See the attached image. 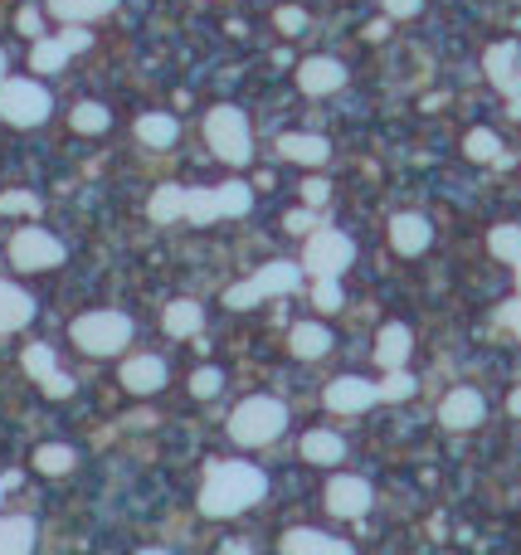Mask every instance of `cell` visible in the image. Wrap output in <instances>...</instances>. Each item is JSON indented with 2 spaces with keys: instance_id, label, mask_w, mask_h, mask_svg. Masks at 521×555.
I'll list each match as a JSON object with an SVG mask.
<instances>
[{
  "instance_id": "obj_1",
  "label": "cell",
  "mask_w": 521,
  "mask_h": 555,
  "mask_svg": "<svg viewBox=\"0 0 521 555\" xmlns=\"http://www.w3.org/2000/svg\"><path fill=\"white\" fill-rule=\"evenodd\" d=\"M263 492H268L263 468H254V463H215L205 473V487H200V512L215 521L239 517V512H249L259 502Z\"/></svg>"
},
{
  "instance_id": "obj_2",
  "label": "cell",
  "mask_w": 521,
  "mask_h": 555,
  "mask_svg": "<svg viewBox=\"0 0 521 555\" xmlns=\"http://www.w3.org/2000/svg\"><path fill=\"white\" fill-rule=\"evenodd\" d=\"M283 424H288V409L273 395H249L244 405L229 414V434H234V444H244V448L273 444L283 434Z\"/></svg>"
},
{
  "instance_id": "obj_3",
  "label": "cell",
  "mask_w": 521,
  "mask_h": 555,
  "mask_svg": "<svg viewBox=\"0 0 521 555\" xmlns=\"http://www.w3.org/2000/svg\"><path fill=\"white\" fill-rule=\"evenodd\" d=\"M74 341L88 356H117L132 341V322L122 312H83L74 322Z\"/></svg>"
},
{
  "instance_id": "obj_4",
  "label": "cell",
  "mask_w": 521,
  "mask_h": 555,
  "mask_svg": "<svg viewBox=\"0 0 521 555\" xmlns=\"http://www.w3.org/2000/svg\"><path fill=\"white\" fill-rule=\"evenodd\" d=\"M205 137H210V147H215V156L220 161H229V166H244L249 161V117L239 108H215L210 117H205Z\"/></svg>"
},
{
  "instance_id": "obj_5",
  "label": "cell",
  "mask_w": 521,
  "mask_h": 555,
  "mask_svg": "<svg viewBox=\"0 0 521 555\" xmlns=\"http://www.w3.org/2000/svg\"><path fill=\"white\" fill-rule=\"evenodd\" d=\"M0 117L10 127H39L49 117V93L30 78H5L0 83Z\"/></svg>"
},
{
  "instance_id": "obj_6",
  "label": "cell",
  "mask_w": 521,
  "mask_h": 555,
  "mask_svg": "<svg viewBox=\"0 0 521 555\" xmlns=\"http://www.w3.org/2000/svg\"><path fill=\"white\" fill-rule=\"evenodd\" d=\"M356 259V244L346 239V234H336V229H317V234H307V254L302 263L317 273V278H336V273H346Z\"/></svg>"
},
{
  "instance_id": "obj_7",
  "label": "cell",
  "mask_w": 521,
  "mask_h": 555,
  "mask_svg": "<svg viewBox=\"0 0 521 555\" xmlns=\"http://www.w3.org/2000/svg\"><path fill=\"white\" fill-rule=\"evenodd\" d=\"M10 263L15 268H25V273H39V268H59L64 263V244L54 239V234H44V229H20L15 239H10Z\"/></svg>"
},
{
  "instance_id": "obj_8",
  "label": "cell",
  "mask_w": 521,
  "mask_h": 555,
  "mask_svg": "<svg viewBox=\"0 0 521 555\" xmlns=\"http://www.w3.org/2000/svg\"><path fill=\"white\" fill-rule=\"evenodd\" d=\"M375 400H380V385L361 380V375H341V380L327 385V409H336V414H361Z\"/></svg>"
},
{
  "instance_id": "obj_9",
  "label": "cell",
  "mask_w": 521,
  "mask_h": 555,
  "mask_svg": "<svg viewBox=\"0 0 521 555\" xmlns=\"http://www.w3.org/2000/svg\"><path fill=\"white\" fill-rule=\"evenodd\" d=\"M366 507H371V482L366 478H336L332 487H327V512L332 517H366Z\"/></svg>"
},
{
  "instance_id": "obj_10",
  "label": "cell",
  "mask_w": 521,
  "mask_h": 555,
  "mask_svg": "<svg viewBox=\"0 0 521 555\" xmlns=\"http://www.w3.org/2000/svg\"><path fill=\"white\" fill-rule=\"evenodd\" d=\"M487 78L502 93H521V44H492L487 49Z\"/></svg>"
},
{
  "instance_id": "obj_11",
  "label": "cell",
  "mask_w": 521,
  "mask_h": 555,
  "mask_svg": "<svg viewBox=\"0 0 521 555\" xmlns=\"http://www.w3.org/2000/svg\"><path fill=\"white\" fill-rule=\"evenodd\" d=\"M483 414H487V405L478 390H453L444 405H439V419H444L448 429H473V424H483Z\"/></svg>"
},
{
  "instance_id": "obj_12",
  "label": "cell",
  "mask_w": 521,
  "mask_h": 555,
  "mask_svg": "<svg viewBox=\"0 0 521 555\" xmlns=\"http://www.w3.org/2000/svg\"><path fill=\"white\" fill-rule=\"evenodd\" d=\"M346 83V69L336 64V59H307L298 69V88L302 93H312V98H322V93H336Z\"/></svg>"
},
{
  "instance_id": "obj_13",
  "label": "cell",
  "mask_w": 521,
  "mask_h": 555,
  "mask_svg": "<svg viewBox=\"0 0 521 555\" xmlns=\"http://www.w3.org/2000/svg\"><path fill=\"white\" fill-rule=\"evenodd\" d=\"M429 239H434V229H429L424 215H395V220H390V244H395L400 254H424Z\"/></svg>"
},
{
  "instance_id": "obj_14",
  "label": "cell",
  "mask_w": 521,
  "mask_h": 555,
  "mask_svg": "<svg viewBox=\"0 0 521 555\" xmlns=\"http://www.w3.org/2000/svg\"><path fill=\"white\" fill-rule=\"evenodd\" d=\"M35 317V297L0 278V332H20Z\"/></svg>"
},
{
  "instance_id": "obj_15",
  "label": "cell",
  "mask_w": 521,
  "mask_h": 555,
  "mask_svg": "<svg viewBox=\"0 0 521 555\" xmlns=\"http://www.w3.org/2000/svg\"><path fill=\"white\" fill-rule=\"evenodd\" d=\"M161 380H166L161 356H132V361L122 366V385H127L132 395H151V390H161Z\"/></svg>"
},
{
  "instance_id": "obj_16",
  "label": "cell",
  "mask_w": 521,
  "mask_h": 555,
  "mask_svg": "<svg viewBox=\"0 0 521 555\" xmlns=\"http://www.w3.org/2000/svg\"><path fill=\"white\" fill-rule=\"evenodd\" d=\"M410 346H414L410 327L390 322V327L380 332V346H375V361H380L385 370H400V366H405V356H410Z\"/></svg>"
},
{
  "instance_id": "obj_17",
  "label": "cell",
  "mask_w": 521,
  "mask_h": 555,
  "mask_svg": "<svg viewBox=\"0 0 521 555\" xmlns=\"http://www.w3.org/2000/svg\"><path fill=\"white\" fill-rule=\"evenodd\" d=\"M278 151L288 156V161H302V166H322L327 161V137H312V132H288L283 142H278Z\"/></svg>"
},
{
  "instance_id": "obj_18",
  "label": "cell",
  "mask_w": 521,
  "mask_h": 555,
  "mask_svg": "<svg viewBox=\"0 0 521 555\" xmlns=\"http://www.w3.org/2000/svg\"><path fill=\"white\" fill-rule=\"evenodd\" d=\"M288 346H293L298 361H317V356L332 351V336H327V327H317V322H302V327H293Z\"/></svg>"
},
{
  "instance_id": "obj_19",
  "label": "cell",
  "mask_w": 521,
  "mask_h": 555,
  "mask_svg": "<svg viewBox=\"0 0 521 555\" xmlns=\"http://www.w3.org/2000/svg\"><path fill=\"white\" fill-rule=\"evenodd\" d=\"M302 458H312V463H341L346 458V439L341 434H332V429H312L307 439H302Z\"/></svg>"
},
{
  "instance_id": "obj_20",
  "label": "cell",
  "mask_w": 521,
  "mask_h": 555,
  "mask_svg": "<svg viewBox=\"0 0 521 555\" xmlns=\"http://www.w3.org/2000/svg\"><path fill=\"white\" fill-rule=\"evenodd\" d=\"M278 546H283V551H312V555H322V551L346 555V551H351L346 541H336V536H322V531H307V526H298V531H288V536H283Z\"/></svg>"
},
{
  "instance_id": "obj_21",
  "label": "cell",
  "mask_w": 521,
  "mask_h": 555,
  "mask_svg": "<svg viewBox=\"0 0 521 555\" xmlns=\"http://www.w3.org/2000/svg\"><path fill=\"white\" fill-rule=\"evenodd\" d=\"M254 283H259L263 297H268V293H283V297H288V293H298V288H302V273L293 268V263H263Z\"/></svg>"
},
{
  "instance_id": "obj_22",
  "label": "cell",
  "mask_w": 521,
  "mask_h": 555,
  "mask_svg": "<svg viewBox=\"0 0 521 555\" xmlns=\"http://www.w3.org/2000/svg\"><path fill=\"white\" fill-rule=\"evenodd\" d=\"M147 215H151L156 224H176V220H186V190H181V185H161V190L151 195Z\"/></svg>"
},
{
  "instance_id": "obj_23",
  "label": "cell",
  "mask_w": 521,
  "mask_h": 555,
  "mask_svg": "<svg viewBox=\"0 0 521 555\" xmlns=\"http://www.w3.org/2000/svg\"><path fill=\"white\" fill-rule=\"evenodd\" d=\"M137 137H142L147 147H171V142L181 137V127H176L171 112H147V117H137Z\"/></svg>"
},
{
  "instance_id": "obj_24",
  "label": "cell",
  "mask_w": 521,
  "mask_h": 555,
  "mask_svg": "<svg viewBox=\"0 0 521 555\" xmlns=\"http://www.w3.org/2000/svg\"><path fill=\"white\" fill-rule=\"evenodd\" d=\"M200 327H205V312H200V302L181 297V302H171V307H166V332H171V336H195Z\"/></svg>"
},
{
  "instance_id": "obj_25",
  "label": "cell",
  "mask_w": 521,
  "mask_h": 555,
  "mask_svg": "<svg viewBox=\"0 0 521 555\" xmlns=\"http://www.w3.org/2000/svg\"><path fill=\"white\" fill-rule=\"evenodd\" d=\"M35 546V521L30 517H5L0 521V555L10 551H30Z\"/></svg>"
},
{
  "instance_id": "obj_26",
  "label": "cell",
  "mask_w": 521,
  "mask_h": 555,
  "mask_svg": "<svg viewBox=\"0 0 521 555\" xmlns=\"http://www.w3.org/2000/svg\"><path fill=\"white\" fill-rule=\"evenodd\" d=\"M49 10L59 15V20H98V15H108L117 10V0H49Z\"/></svg>"
},
{
  "instance_id": "obj_27",
  "label": "cell",
  "mask_w": 521,
  "mask_h": 555,
  "mask_svg": "<svg viewBox=\"0 0 521 555\" xmlns=\"http://www.w3.org/2000/svg\"><path fill=\"white\" fill-rule=\"evenodd\" d=\"M220 210V190H186V220L190 224H215Z\"/></svg>"
},
{
  "instance_id": "obj_28",
  "label": "cell",
  "mask_w": 521,
  "mask_h": 555,
  "mask_svg": "<svg viewBox=\"0 0 521 555\" xmlns=\"http://www.w3.org/2000/svg\"><path fill=\"white\" fill-rule=\"evenodd\" d=\"M487 249H492L497 259L521 263V224H497V229H492V239H487Z\"/></svg>"
},
{
  "instance_id": "obj_29",
  "label": "cell",
  "mask_w": 521,
  "mask_h": 555,
  "mask_svg": "<svg viewBox=\"0 0 521 555\" xmlns=\"http://www.w3.org/2000/svg\"><path fill=\"white\" fill-rule=\"evenodd\" d=\"M64 59H69L64 39H39L35 54H30V64H35L39 74H59V69H64Z\"/></svg>"
},
{
  "instance_id": "obj_30",
  "label": "cell",
  "mask_w": 521,
  "mask_h": 555,
  "mask_svg": "<svg viewBox=\"0 0 521 555\" xmlns=\"http://www.w3.org/2000/svg\"><path fill=\"white\" fill-rule=\"evenodd\" d=\"M35 468L39 473H69V468H74V448L69 444H39L35 448Z\"/></svg>"
},
{
  "instance_id": "obj_31",
  "label": "cell",
  "mask_w": 521,
  "mask_h": 555,
  "mask_svg": "<svg viewBox=\"0 0 521 555\" xmlns=\"http://www.w3.org/2000/svg\"><path fill=\"white\" fill-rule=\"evenodd\" d=\"M112 112L103 103H78L74 108V132H108Z\"/></svg>"
},
{
  "instance_id": "obj_32",
  "label": "cell",
  "mask_w": 521,
  "mask_h": 555,
  "mask_svg": "<svg viewBox=\"0 0 521 555\" xmlns=\"http://www.w3.org/2000/svg\"><path fill=\"white\" fill-rule=\"evenodd\" d=\"M249 205H254V195H249V185L244 181L220 185V210L224 215H249Z\"/></svg>"
},
{
  "instance_id": "obj_33",
  "label": "cell",
  "mask_w": 521,
  "mask_h": 555,
  "mask_svg": "<svg viewBox=\"0 0 521 555\" xmlns=\"http://www.w3.org/2000/svg\"><path fill=\"white\" fill-rule=\"evenodd\" d=\"M502 142H497V132H487V127H478V132H468V156L473 161H502Z\"/></svg>"
},
{
  "instance_id": "obj_34",
  "label": "cell",
  "mask_w": 521,
  "mask_h": 555,
  "mask_svg": "<svg viewBox=\"0 0 521 555\" xmlns=\"http://www.w3.org/2000/svg\"><path fill=\"white\" fill-rule=\"evenodd\" d=\"M0 215H39V200L30 190H5L0 195Z\"/></svg>"
},
{
  "instance_id": "obj_35",
  "label": "cell",
  "mask_w": 521,
  "mask_h": 555,
  "mask_svg": "<svg viewBox=\"0 0 521 555\" xmlns=\"http://www.w3.org/2000/svg\"><path fill=\"white\" fill-rule=\"evenodd\" d=\"M224 375L215 366H200L195 375H190V395H200V400H210V395H220Z\"/></svg>"
},
{
  "instance_id": "obj_36",
  "label": "cell",
  "mask_w": 521,
  "mask_h": 555,
  "mask_svg": "<svg viewBox=\"0 0 521 555\" xmlns=\"http://www.w3.org/2000/svg\"><path fill=\"white\" fill-rule=\"evenodd\" d=\"M25 370H30L35 380H44V375H54V370H59V361H54V351H49V346H30V351H25Z\"/></svg>"
},
{
  "instance_id": "obj_37",
  "label": "cell",
  "mask_w": 521,
  "mask_h": 555,
  "mask_svg": "<svg viewBox=\"0 0 521 555\" xmlns=\"http://www.w3.org/2000/svg\"><path fill=\"white\" fill-rule=\"evenodd\" d=\"M414 395V380L405 370H390V380H380V400H410Z\"/></svg>"
},
{
  "instance_id": "obj_38",
  "label": "cell",
  "mask_w": 521,
  "mask_h": 555,
  "mask_svg": "<svg viewBox=\"0 0 521 555\" xmlns=\"http://www.w3.org/2000/svg\"><path fill=\"white\" fill-rule=\"evenodd\" d=\"M259 283H254V278H249V283H234V288H229V293H224V302H229V307H234V312H244V307H254V302H259Z\"/></svg>"
},
{
  "instance_id": "obj_39",
  "label": "cell",
  "mask_w": 521,
  "mask_h": 555,
  "mask_svg": "<svg viewBox=\"0 0 521 555\" xmlns=\"http://www.w3.org/2000/svg\"><path fill=\"white\" fill-rule=\"evenodd\" d=\"M312 302H317L322 312H336V307L346 302V297H341V283H336V278H322V283H317V293H312Z\"/></svg>"
},
{
  "instance_id": "obj_40",
  "label": "cell",
  "mask_w": 521,
  "mask_h": 555,
  "mask_svg": "<svg viewBox=\"0 0 521 555\" xmlns=\"http://www.w3.org/2000/svg\"><path fill=\"white\" fill-rule=\"evenodd\" d=\"M39 385H44V395H54V400H64V395H74V380H69L64 370H54V375H44Z\"/></svg>"
},
{
  "instance_id": "obj_41",
  "label": "cell",
  "mask_w": 521,
  "mask_h": 555,
  "mask_svg": "<svg viewBox=\"0 0 521 555\" xmlns=\"http://www.w3.org/2000/svg\"><path fill=\"white\" fill-rule=\"evenodd\" d=\"M302 25H307V15H302V10H293V5H283V10H278V30H288V35H298Z\"/></svg>"
},
{
  "instance_id": "obj_42",
  "label": "cell",
  "mask_w": 521,
  "mask_h": 555,
  "mask_svg": "<svg viewBox=\"0 0 521 555\" xmlns=\"http://www.w3.org/2000/svg\"><path fill=\"white\" fill-rule=\"evenodd\" d=\"M497 322H502L512 336H521V297H517V302H507V307L497 312Z\"/></svg>"
},
{
  "instance_id": "obj_43",
  "label": "cell",
  "mask_w": 521,
  "mask_h": 555,
  "mask_svg": "<svg viewBox=\"0 0 521 555\" xmlns=\"http://www.w3.org/2000/svg\"><path fill=\"white\" fill-rule=\"evenodd\" d=\"M283 224H288V234H307V229H312L317 220H312V210H293V215H288Z\"/></svg>"
},
{
  "instance_id": "obj_44",
  "label": "cell",
  "mask_w": 521,
  "mask_h": 555,
  "mask_svg": "<svg viewBox=\"0 0 521 555\" xmlns=\"http://www.w3.org/2000/svg\"><path fill=\"white\" fill-rule=\"evenodd\" d=\"M302 200L307 205H327V181H307L302 185Z\"/></svg>"
},
{
  "instance_id": "obj_45",
  "label": "cell",
  "mask_w": 521,
  "mask_h": 555,
  "mask_svg": "<svg viewBox=\"0 0 521 555\" xmlns=\"http://www.w3.org/2000/svg\"><path fill=\"white\" fill-rule=\"evenodd\" d=\"M419 5H424V0H385L390 15H419Z\"/></svg>"
},
{
  "instance_id": "obj_46",
  "label": "cell",
  "mask_w": 521,
  "mask_h": 555,
  "mask_svg": "<svg viewBox=\"0 0 521 555\" xmlns=\"http://www.w3.org/2000/svg\"><path fill=\"white\" fill-rule=\"evenodd\" d=\"M20 30H25V35H39V10H35V5H25V10H20Z\"/></svg>"
},
{
  "instance_id": "obj_47",
  "label": "cell",
  "mask_w": 521,
  "mask_h": 555,
  "mask_svg": "<svg viewBox=\"0 0 521 555\" xmlns=\"http://www.w3.org/2000/svg\"><path fill=\"white\" fill-rule=\"evenodd\" d=\"M64 49H69V54L88 49V30H69V35H64Z\"/></svg>"
},
{
  "instance_id": "obj_48",
  "label": "cell",
  "mask_w": 521,
  "mask_h": 555,
  "mask_svg": "<svg viewBox=\"0 0 521 555\" xmlns=\"http://www.w3.org/2000/svg\"><path fill=\"white\" fill-rule=\"evenodd\" d=\"M366 35H371V39H385V35H390V25H385V20H375V25H366Z\"/></svg>"
},
{
  "instance_id": "obj_49",
  "label": "cell",
  "mask_w": 521,
  "mask_h": 555,
  "mask_svg": "<svg viewBox=\"0 0 521 555\" xmlns=\"http://www.w3.org/2000/svg\"><path fill=\"white\" fill-rule=\"evenodd\" d=\"M507 112H512V117L521 122V93H512V103H507Z\"/></svg>"
},
{
  "instance_id": "obj_50",
  "label": "cell",
  "mask_w": 521,
  "mask_h": 555,
  "mask_svg": "<svg viewBox=\"0 0 521 555\" xmlns=\"http://www.w3.org/2000/svg\"><path fill=\"white\" fill-rule=\"evenodd\" d=\"M507 409H512V414L521 419V390H512V400H507Z\"/></svg>"
},
{
  "instance_id": "obj_51",
  "label": "cell",
  "mask_w": 521,
  "mask_h": 555,
  "mask_svg": "<svg viewBox=\"0 0 521 555\" xmlns=\"http://www.w3.org/2000/svg\"><path fill=\"white\" fill-rule=\"evenodd\" d=\"M0 83H5V54H0Z\"/></svg>"
},
{
  "instance_id": "obj_52",
  "label": "cell",
  "mask_w": 521,
  "mask_h": 555,
  "mask_svg": "<svg viewBox=\"0 0 521 555\" xmlns=\"http://www.w3.org/2000/svg\"><path fill=\"white\" fill-rule=\"evenodd\" d=\"M517 288H521V263H517Z\"/></svg>"
},
{
  "instance_id": "obj_53",
  "label": "cell",
  "mask_w": 521,
  "mask_h": 555,
  "mask_svg": "<svg viewBox=\"0 0 521 555\" xmlns=\"http://www.w3.org/2000/svg\"><path fill=\"white\" fill-rule=\"evenodd\" d=\"M0 492H5V482H0Z\"/></svg>"
}]
</instances>
